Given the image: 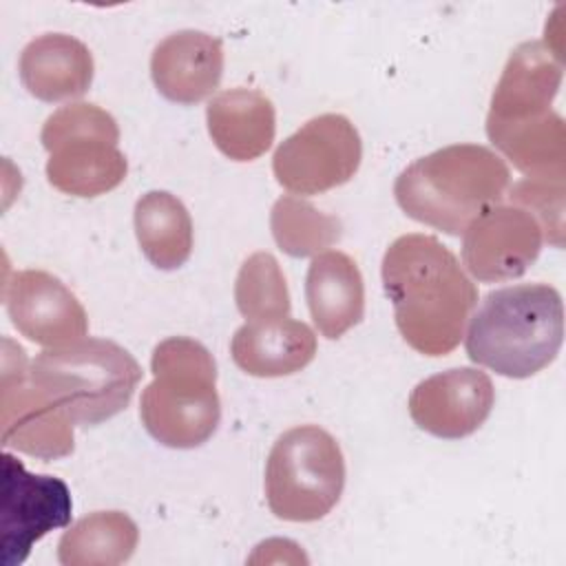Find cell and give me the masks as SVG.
<instances>
[{
    "mask_svg": "<svg viewBox=\"0 0 566 566\" xmlns=\"http://www.w3.org/2000/svg\"><path fill=\"white\" fill-rule=\"evenodd\" d=\"M564 181H548V179H522L509 192L511 201L524 210H528L546 239H551L557 248H562L564 234Z\"/></svg>",
    "mask_w": 566,
    "mask_h": 566,
    "instance_id": "d4e9b609",
    "label": "cell"
},
{
    "mask_svg": "<svg viewBox=\"0 0 566 566\" xmlns=\"http://www.w3.org/2000/svg\"><path fill=\"white\" fill-rule=\"evenodd\" d=\"M208 133L214 146L234 161L261 157L274 142L276 115L270 97L252 88L217 93L206 108Z\"/></svg>",
    "mask_w": 566,
    "mask_h": 566,
    "instance_id": "ffe728a7",
    "label": "cell"
},
{
    "mask_svg": "<svg viewBox=\"0 0 566 566\" xmlns=\"http://www.w3.org/2000/svg\"><path fill=\"white\" fill-rule=\"evenodd\" d=\"M150 369L155 378L139 400L146 431L172 449L208 442L221 420L212 354L188 336H170L153 349Z\"/></svg>",
    "mask_w": 566,
    "mask_h": 566,
    "instance_id": "277c9868",
    "label": "cell"
},
{
    "mask_svg": "<svg viewBox=\"0 0 566 566\" xmlns=\"http://www.w3.org/2000/svg\"><path fill=\"white\" fill-rule=\"evenodd\" d=\"M270 230L276 245L296 259L327 252V248L343 237V223L338 217L323 212L307 199L294 195H283L274 201Z\"/></svg>",
    "mask_w": 566,
    "mask_h": 566,
    "instance_id": "603a6c76",
    "label": "cell"
},
{
    "mask_svg": "<svg viewBox=\"0 0 566 566\" xmlns=\"http://www.w3.org/2000/svg\"><path fill=\"white\" fill-rule=\"evenodd\" d=\"M0 562L22 564L49 531L69 526L71 491L55 475L29 473L11 453L0 455Z\"/></svg>",
    "mask_w": 566,
    "mask_h": 566,
    "instance_id": "30bf717a",
    "label": "cell"
},
{
    "mask_svg": "<svg viewBox=\"0 0 566 566\" xmlns=\"http://www.w3.org/2000/svg\"><path fill=\"white\" fill-rule=\"evenodd\" d=\"M345 458L332 433L316 424L287 429L265 464L270 511L285 522H316L340 500Z\"/></svg>",
    "mask_w": 566,
    "mask_h": 566,
    "instance_id": "52a82bcc",
    "label": "cell"
},
{
    "mask_svg": "<svg viewBox=\"0 0 566 566\" xmlns=\"http://www.w3.org/2000/svg\"><path fill=\"white\" fill-rule=\"evenodd\" d=\"M27 352L2 338L0 444L40 460L73 453V420L29 376Z\"/></svg>",
    "mask_w": 566,
    "mask_h": 566,
    "instance_id": "ba28073f",
    "label": "cell"
},
{
    "mask_svg": "<svg viewBox=\"0 0 566 566\" xmlns=\"http://www.w3.org/2000/svg\"><path fill=\"white\" fill-rule=\"evenodd\" d=\"M2 296L13 327L31 343L62 347L86 336V310L51 272H13L4 281Z\"/></svg>",
    "mask_w": 566,
    "mask_h": 566,
    "instance_id": "7c38bea8",
    "label": "cell"
},
{
    "mask_svg": "<svg viewBox=\"0 0 566 566\" xmlns=\"http://www.w3.org/2000/svg\"><path fill=\"white\" fill-rule=\"evenodd\" d=\"M564 75L562 53L542 40L513 49L491 95L486 122H509L548 111Z\"/></svg>",
    "mask_w": 566,
    "mask_h": 566,
    "instance_id": "9a60e30c",
    "label": "cell"
},
{
    "mask_svg": "<svg viewBox=\"0 0 566 566\" xmlns=\"http://www.w3.org/2000/svg\"><path fill=\"white\" fill-rule=\"evenodd\" d=\"M310 316L325 338H340L360 323L365 312V285L356 261L338 250L312 259L305 276Z\"/></svg>",
    "mask_w": 566,
    "mask_h": 566,
    "instance_id": "ac0fdd59",
    "label": "cell"
},
{
    "mask_svg": "<svg viewBox=\"0 0 566 566\" xmlns=\"http://www.w3.org/2000/svg\"><path fill=\"white\" fill-rule=\"evenodd\" d=\"M486 135L526 179L566 181V124L555 111L486 122Z\"/></svg>",
    "mask_w": 566,
    "mask_h": 566,
    "instance_id": "d6986e66",
    "label": "cell"
},
{
    "mask_svg": "<svg viewBox=\"0 0 566 566\" xmlns=\"http://www.w3.org/2000/svg\"><path fill=\"white\" fill-rule=\"evenodd\" d=\"M506 161L480 144H451L409 164L394 184L402 212L447 234L467 226L506 195Z\"/></svg>",
    "mask_w": 566,
    "mask_h": 566,
    "instance_id": "3957f363",
    "label": "cell"
},
{
    "mask_svg": "<svg viewBox=\"0 0 566 566\" xmlns=\"http://www.w3.org/2000/svg\"><path fill=\"white\" fill-rule=\"evenodd\" d=\"M382 285L396 327L411 349L444 356L460 345L478 287L436 237H398L382 256Z\"/></svg>",
    "mask_w": 566,
    "mask_h": 566,
    "instance_id": "6da1fadb",
    "label": "cell"
},
{
    "mask_svg": "<svg viewBox=\"0 0 566 566\" xmlns=\"http://www.w3.org/2000/svg\"><path fill=\"white\" fill-rule=\"evenodd\" d=\"M495 402L491 378L475 367H453L418 382L409 396V416L427 433L460 440L478 431Z\"/></svg>",
    "mask_w": 566,
    "mask_h": 566,
    "instance_id": "4fadbf2b",
    "label": "cell"
},
{
    "mask_svg": "<svg viewBox=\"0 0 566 566\" xmlns=\"http://www.w3.org/2000/svg\"><path fill=\"white\" fill-rule=\"evenodd\" d=\"M150 75L157 91L177 104H197L210 97L223 75L221 40L195 29L166 35L150 55Z\"/></svg>",
    "mask_w": 566,
    "mask_h": 566,
    "instance_id": "5bb4252c",
    "label": "cell"
},
{
    "mask_svg": "<svg viewBox=\"0 0 566 566\" xmlns=\"http://www.w3.org/2000/svg\"><path fill=\"white\" fill-rule=\"evenodd\" d=\"M137 542V524L126 513L95 511L64 531L57 559L64 566H117L130 559Z\"/></svg>",
    "mask_w": 566,
    "mask_h": 566,
    "instance_id": "7402d4cb",
    "label": "cell"
},
{
    "mask_svg": "<svg viewBox=\"0 0 566 566\" xmlns=\"http://www.w3.org/2000/svg\"><path fill=\"white\" fill-rule=\"evenodd\" d=\"M144 256L159 270L181 268L192 252V219L186 206L166 190L142 195L133 212Z\"/></svg>",
    "mask_w": 566,
    "mask_h": 566,
    "instance_id": "44dd1931",
    "label": "cell"
},
{
    "mask_svg": "<svg viewBox=\"0 0 566 566\" xmlns=\"http://www.w3.org/2000/svg\"><path fill=\"white\" fill-rule=\"evenodd\" d=\"M24 88L42 102L80 97L93 82V55L84 42L66 33H44L31 40L18 62Z\"/></svg>",
    "mask_w": 566,
    "mask_h": 566,
    "instance_id": "e0dca14e",
    "label": "cell"
},
{
    "mask_svg": "<svg viewBox=\"0 0 566 566\" xmlns=\"http://www.w3.org/2000/svg\"><path fill=\"white\" fill-rule=\"evenodd\" d=\"M467 356L506 378L548 367L564 340V303L548 283H520L489 292L464 334Z\"/></svg>",
    "mask_w": 566,
    "mask_h": 566,
    "instance_id": "7a4b0ae2",
    "label": "cell"
},
{
    "mask_svg": "<svg viewBox=\"0 0 566 566\" xmlns=\"http://www.w3.org/2000/svg\"><path fill=\"white\" fill-rule=\"evenodd\" d=\"M234 301L245 321L290 316L287 283L270 252H254L243 261L234 281Z\"/></svg>",
    "mask_w": 566,
    "mask_h": 566,
    "instance_id": "cb8c5ba5",
    "label": "cell"
},
{
    "mask_svg": "<svg viewBox=\"0 0 566 566\" xmlns=\"http://www.w3.org/2000/svg\"><path fill=\"white\" fill-rule=\"evenodd\" d=\"M462 234V263L482 283L522 276L537 259L544 239L537 219L515 203L489 208Z\"/></svg>",
    "mask_w": 566,
    "mask_h": 566,
    "instance_id": "8fae6325",
    "label": "cell"
},
{
    "mask_svg": "<svg viewBox=\"0 0 566 566\" xmlns=\"http://www.w3.org/2000/svg\"><path fill=\"white\" fill-rule=\"evenodd\" d=\"M29 376L73 424L95 427L128 407L142 367L122 345L84 336L40 352L29 365Z\"/></svg>",
    "mask_w": 566,
    "mask_h": 566,
    "instance_id": "5b68a950",
    "label": "cell"
},
{
    "mask_svg": "<svg viewBox=\"0 0 566 566\" xmlns=\"http://www.w3.org/2000/svg\"><path fill=\"white\" fill-rule=\"evenodd\" d=\"M363 159L356 126L338 113L305 122L272 157L276 181L294 195H318L347 184Z\"/></svg>",
    "mask_w": 566,
    "mask_h": 566,
    "instance_id": "9c48e42d",
    "label": "cell"
},
{
    "mask_svg": "<svg viewBox=\"0 0 566 566\" xmlns=\"http://www.w3.org/2000/svg\"><path fill=\"white\" fill-rule=\"evenodd\" d=\"M316 334L303 321L281 316L245 321L232 336L230 354L239 369L256 378H279L305 369L316 356Z\"/></svg>",
    "mask_w": 566,
    "mask_h": 566,
    "instance_id": "2e32d148",
    "label": "cell"
},
{
    "mask_svg": "<svg viewBox=\"0 0 566 566\" xmlns=\"http://www.w3.org/2000/svg\"><path fill=\"white\" fill-rule=\"evenodd\" d=\"M42 146L49 150L46 179L73 197H99L117 188L128 170L117 148L119 126L111 113L91 102H73L46 117Z\"/></svg>",
    "mask_w": 566,
    "mask_h": 566,
    "instance_id": "8992f818",
    "label": "cell"
}]
</instances>
